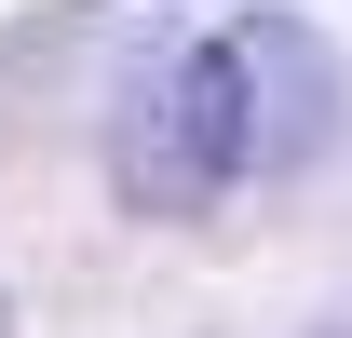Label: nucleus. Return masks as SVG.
<instances>
[{
    "mask_svg": "<svg viewBox=\"0 0 352 338\" xmlns=\"http://www.w3.org/2000/svg\"><path fill=\"white\" fill-rule=\"evenodd\" d=\"M258 176V135H244V68H230V27L217 41H176L149 54L109 109V190L135 216H204L217 190Z\"/></svg>",
    "mask_w": 352,
    "mask_h": 338,
    "instance_id": "f257e3e1",
    "label": "nucleus"
},
{
    "mask_svg": "<svg viewBox=\"0 0 352 338\" xmlns=\"http://www.w3.org/2000/svg\"><path fill=\"white\" fill-rule=\"evenodd\" d=\"M230 68H244V135H258V176H298L339 122V54L311 41L298 14H244L230 27Z\"/></svg>",
    "mask_w": 352,
    "mask_h": 338,
    "instance_id": "f03ea898",
    "label": "nucleus"
},
{
    "mask_svg": "<svg viewBox=\"0 0 352 338\" xmlns=\"http://www.w3.org/2000/svg\"><path fill=\"white\" fill-rule=\"evenodd\" d=\"M325 338H352V325H325Z\"/></svg>",
    "mask_w": 352,
    "mask_h": 338,
    "instance_id": "7ed1b4c3",
    "label": "nucleus"
},
{
    "mask_svg": "<svg viewBox=\"0 0 352 338\" xmlns=\"http://www.w3.org/2000/svg\"><path fill=\"white\" fill-rule=\"evenodd\" d=\"M0 338H14V325H0Z\"/></svg>",
    "mask_w": 352,
    "mask_h": 338,
    "instance_id": "20e7f679",
    "label": "nucleus"
}]
</instances>
